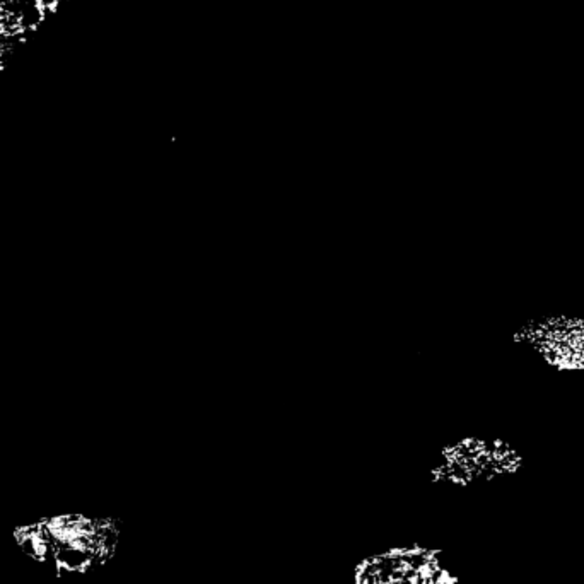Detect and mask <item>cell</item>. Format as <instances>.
Instances as JSON below:
<instances>
[{
  "instance_id": "cell-1",
  "label": "cell",
  "mask_w": 584,
  "mask_h": 584,
  "mask_svg": "<svg viewBox=\"0 0 584 584\" xmlns=\"http://www.w3.org/2000/svg\"><path fill=\"white\" fill-rule=\"evenodd\" d=\"M350 584H460V577L441 548L407 543L359 558Z\"/></svg>"
},
{
  "instance_id": "cell-2",
  "label": "cell",
  "mask_w": 584,
  "mask_h": 584,
  "mask_svg": "<svg viewBox=\"0 0 584 584\" xmlns=\"http://www.w3.org/2000/svg\"><path fill=\"white\" fill-rule=\"evenodd\" d=\"M524 456L511 443L499 437H467L446 448L430 470L434 484L468 487L478 482L514 475Z\"/></svg>"
},
{
  "instance_id": "cell-3",
  "label": "cell",
  "mask_w": 584,
  "mask_h": 584,
  "mask_svg": "<svg viewBox=\"0 0 584 584\" xmlns=\"http://www.w3.org/2000/svg\"><path fill=\"white\" fill-rule=\"evenodd\" d=\"M45 526L57 565L74 572L108 564L120 545L121 530L115 519L57 516L46 519Z\"/></svg>"
},
{
  "instance_id": "cell-4",
  "label": "cell",
  "mask_w": 584,
  "mask_h": 584,
  "mask_svg": "<svg viewBox=\"0 0 584 584\" xmlns=\"http://www.w3.org/2000/svg\"><path fill=\"white\" fill-rule=\"evenodd\" d=\"M513 342L555 372H584V315L560 311L535 316L514 330Z\"/></svg>"
}]
</instances>
